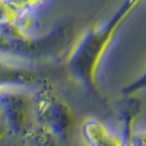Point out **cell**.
Segmentation results:
<instances>
[{
	"label": "cell",
	"instance_id": "1",
	"mask_svg": "<svg viewBox=\"0 0 146 146\" xmlns=\"http://www.w3.org/2000/svg\"><path fill=\"white\" fill-rule=\"evenodd\" d=\"M142 3V0H124L115 13L104 25H88L63 58L66 75L91 92L102 98L98 86L100 66L120 31Z\"/></svg>",
	"mask_w": 146,
	"mask_h": 146
},
{
	"label": "cell",
	"instance_id": "2",
	"mask_svg": "<svg viewBox=\"0 0 146 146\" xmlns=\"http://www.w3.org/2000/svg\"><path fill=\"white\" fill-rule=\"evenodd\" d=\"M89 21L72 18L45 35L34 36L27 29L0 25V57L34 66L63 62Z\"/></svg>",
	"mask_w": 146,
	"mask_h": 146
},
{
	"label": "cell",
	"instance_id": "3",
	"mask_svg": "<svg viewBox=\"0 0 146 146\" xmlns=\"http://www.w3.org/2000/svg\"><path fill=\"white\" fill-rule=\"evenodd\" d=\"M45 0H0V25L29 29Z\"/></svg>",
	"mask_w": 146,
	"mask_h": 146
},
{
	"label": "cell",
	"instance_id": "4",
	"mask_svg": "<svg viewBox=\"0 0 146 146\" xmlns=\"http://www.w3.org/2000/svg\"><path fill=\"white\" fill-rule=\"evenodd\" d=\"M82 136L88 146H121L123 139L108 130L102 121L88 118L82 124Z\"/></svg>",
	"mask_w": 146,
	"mask_h": 146
}]
</instances>
